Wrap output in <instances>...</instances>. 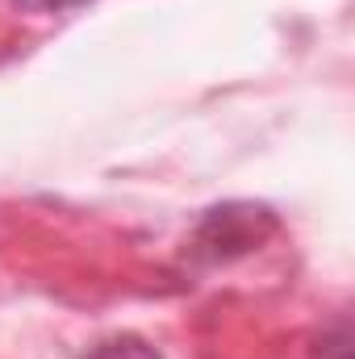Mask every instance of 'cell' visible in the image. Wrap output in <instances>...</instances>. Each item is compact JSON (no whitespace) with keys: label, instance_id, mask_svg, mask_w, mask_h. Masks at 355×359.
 I'll return each mask as SVG.
<instances>
[{"label":"cell","instance_id":"6da1fadb","mask_svg":"<svg viewBox=\"0 0 355 359\" xmlns=\"http://www.w3.org/2000/svg\"><path fill=\"white\" fill-rule=\"evenodd\" d=\"M92 359H155L142 343H134V339H126V343H105L100 351Z\"/></svg>","mask_w":355,"mask_h":359},{"label":"cell","instance_id":"7a4b0ae2","mask_svg":"<svg viewBox=\"0 0 355 359\" xmlns=\"http://www.w3.org/2000/svg\"><path fill=\"white\" fill-rule=\"evenodd\" d=\"M21 8H29V13H63V8H76V4H84V0H17Z\"/></svg>","mask_w":355,"mask_h":359}]
</instances>
